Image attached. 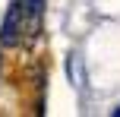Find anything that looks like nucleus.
<instances>
[{
    "label": "nucleus",
    "instance_id": "nucleus-1",
    "mask_svg": "<svg viewBox=\"0 0 120 117\" xmlns=\"http://www.w3.org/2000/svg\"><path fill=\"white\" fill-rule=\"evenodd\" d=\"M22 6H19V0H13V6L6 10L3 16V25H0V44L3 48H16L19 44V32H22Z\"/></svg>",
    "mask_w": 120,
    "mask_h": 117
},
{
    "label": "nucleus",
    "instance_id": "nucleus-2",
    "mask_svg": "<svg viewBox=\"0 0 120 117\" xmlns=\"http://www.w3.org/2000/svg\"><path fill=\"white\" fill-rule=\"evenodd\" d=\"M19 6H22V19L29 22V29L35 32L38 22H41V6H44V0H19Z\"/></svg>",
    "mask_w": 120,
    "mask_h": 117
}]
</instances>
